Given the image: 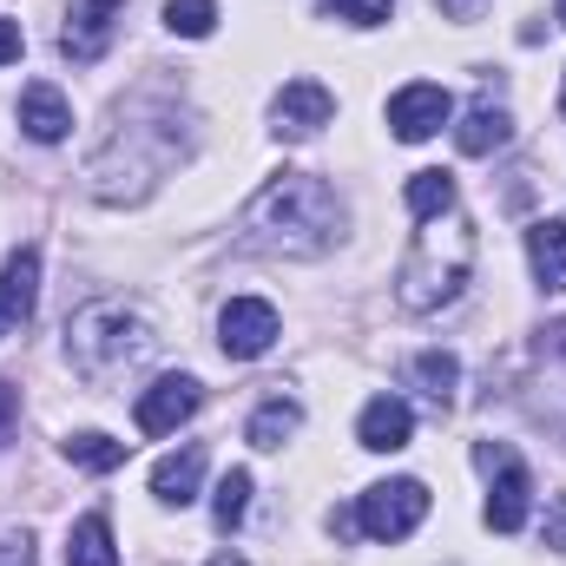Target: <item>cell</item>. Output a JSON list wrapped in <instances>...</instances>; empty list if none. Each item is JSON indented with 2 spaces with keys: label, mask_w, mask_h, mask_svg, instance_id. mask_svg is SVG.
Masks as SVG:
<instances>
[{
  "label": "cell",
  "mask_w": 566,
  "mask_h": 566,
  "mask_svg": "<svg viewBox=\"0 0 566 566\" xmlns=\"http://www.w3.org/2000/svg\"><path fill=\"white\" fill-rule=\"evenodd\" d=\"M336 231H343V198L310 171L271 178L244 211V238L271 258H323L336 244Z\"/></svg>",
  "instance_id": "obj_1"
},
{
  "label": "cell",
  "mask_w": 566,
  "mask_h": 566,
  "mask_svg": "<svg viewBox=\"0 0 566 566\" xmlns=\"http://www.w3.org/2000/svg\"><path fill=\"white\" fill-rule=\"evenodd\" d=\"M468 271H474V218L441 211V218H428L422 231H416V244H409V258L396 271V303L409 316H428V310H441V303L461 296Z\"/></svg>",
  "instance_id": "obj_2"
},
{
  "label": "cell",
  "mask_w": 566,
  "mask_h": 566,
  "mask_svg": "<svg viewBox=\"0 0 566 566\" xmlns=\"http://www.w3.org/2000/svg\"><path fill=\"white\" fill-rule=\"evenodd\" d=\"M151 343H158L151 323L133 303H119V296H99V303H86L66 323V363L86 382H119L126 369H139L145 356H151Z\"/></svg>",
  "instance_id": "obj_3"
},
{
  "label": "cell",
  "mask_w": 566,
  "mask_h": 566,
  "mask_svg": "<svg viewBox=\"0 0 566 566\" xmlns=\"http://www.w3.org/2000/svg\"><path fill=\"white\" fill-rule=\"evenodd\" d=\"M474 461H481V474L494 481V494H488V527H494V534H521V527H527V507H534V474H527V461H521L507 441H481Z\"/></svg>",
  "instance_id": "obj_4"
},
{
  "label": "cell",
  "mask_w": 566,
  "mask_h": 566,
  "mask_svg": "<svg viewBox=\"0 0 566 566\" xmlns=\"http://www.w3.org/2000/svg\"><path fill=\"white\" fill-rule=\"evenodd\" d=\"M428 521V488L422 481H376L363 501H356V527L369 541H409Z\"/></svg>",
  "instance_id": "obj_5"
},
{
  "label": "cell",
  "mask_w": 566,
  "mask_h": 566,
  "mask_svg": "<svg viewBox=\"0 0 566 566\" xmlns=\"http://www.w3.org/2000/svg\"><path fill=\"white\" fill-rule=\"evenodd\" d=\"M218 343H224V356L258 363V356L277 343V310H271L264 296H231L224 316H218Z\"/></svg>",
  "instance_id": "obj_6"
},
{
  "label": "cell",
  "mask_w": 566,
  "mask_h": 566,
  "mask_svg": "<svg viewBox=\"0 0 566 566\" xmlns=\"http://www.w3.org/2000/svg\"><path fill=\"white\" fill-rule=\"evenodd\" d=\"M119 13H126V0H80L73 20H66V33H60V53H66L73 66L106 60V46H113V33H119Z\"/></svg>",
  "instance_id": "obj_7"
},
{
  "label": "cell",
  "mask_w": 566,
  "mask_h": 566,
  "mask_svg": "<svg viewBox=\"0 0 566 566\" xmlns=\"http://www.w3.org/2000/svg\"><path fill=\"white\" fill-rule=\"evenodd\" d=\"M448 113H454V99H448L441 86H428V80L402 86V93L389 99V126H396V139H402V145L434 139V133L448 126Z\"/></svg>",
  "instance_id": "obj_8"
},
{
  "label": "cell",
  "mask_w": 566,
  "mask_h": 566,
  "mask_svg": "<svg viewBox=\"0 0 566 566\" xmlns=\"http://www.w3.org/2000/svg\"><path fill=\"white\" fill-rule=\"evenodd\" d=\"M271 133L277 139H310V133H323L329 119H336V99H329V86H316V80H290L277 93V106H271Z\"/></svg>",
  "instance_id": "obj_9"
},
{
  "label": "cell",
  "mask_w": 566,
  "mask_h": 566,
  "mask_svg": "<svg viewBox=\"0 0 566 566\" xmlns=\"http://www.w3.org/2000/svg\"><path fill=\"white\" fill-rule=\"evenodd\" d=\"M198 402H205L198 376H158V382L139 396V428H145V434H171L178 422H191V416H198Z\"/></svg>",
  "instance_id": "obj_10"
},
{
  "label": "cell",
  "mask_w": 566,
  "mask_h": 566,
  "mask_svg": "<svg viewBox=\"0 0 566 566\" xmlns=\"http://www.w3.org/2000/svg\"><path fill=\"white\" fill-rule=\"evenodd\" d=\"M33 303H40V251L20 244V251L0 264V336H13V329L33 316Z\"/></svg>",
  "instance_id": "obj_11"
},
{
  "label": "cell",
  "mask_w": 566,
  "mask_h": 566,
  "mask_svg": "<svg viewBox=\"0 0 566 566\" xmlns=\"http://www.w3.org/2000/svg\"><path fill=\"white\" fill-rule=\"evenodd\" d=\"M20 133L33 145H60L73 133V106L60 99V86H46V80H33L27 93H20Z\"/></svg>",
  "instance_id": "obj_12"
},
{
  "label": "cell",
  "mask_w": 566,
  "mask_h": 566,
  "mask_svg": "<svg viewBox=\"0 0 566 566\" xmlns=\"http://www.w3.org/2000/svg\"><path fill=\"white\" fill-rule=\"evenodd\" d=\"M409 434H416V416H409L402 396H376V402L363 409V422H356V441H363L369 454H396V448H409Z\"/></svg>",
  "instance_id": "obj_13"
},
{
  "label": "cell",
  "mask_w": 566,
  "mask_h": 566,
  "mask_svg": "<svg viewBox=\"0 0 566 566\" xmlns=\"http://www.w3.org/2000/svg\"><path fill=\"white\" fill-rule=\"evenodd\" d=\"M198 481H205V448H198V441H185L178 454H165V461L151 468V494H158L165 507L198 501Z\"/></svg>",
  "instance_id": "obj_14"
},
{
  "label": "cell",
  "mask_w": 566,
  "mask_h": 566,
  "mask_svg": "<svg viewBox=\"0 0 566 566\" xmlns=\"http://www.w3.org/2000/svg\"><path fill=\"white\" fill-rule=\"evenodd\" d=\"M507 139H514V119H507V106H494V99H474V106L461 113V126H454V145H461L468 158H488V151H501Z\"/></svg>",
  "instance_id": "obj_15"
},
{
  "label": "cell",
  "mask_w": 566,
  "mask_h": 566,
  "mask_svg": "<svg viewBox=\"0 0 566 566\" xmlns=\"http://www.w3.org/2000/svg\"><path fill=\"white\" fill-rule=\"evenodd\" d=\"M527 258H534V277L547 290H566V224L560 218L527 224Z\"/></svg>",
  "instance_id": "obj_16"
},
{
  "label": "cell",
  "mask_w": 566,
  "mask_h": 566,
  "mask_svg": "<svg viewBox=\"0 0 566 566\" xmlns=\"http://www.w3.org/2000/svg\"><path fill=\"white\" fill-rule=\"evenodd\" d=\"M66 566H119V554H113V521H106V514L73 521V534H66Z\"/></svg>",
  "instance_id": "obj_17"
},
{
  "label": "cell",
  "mask_w": 566,
  "mask_h": 566,
  "mask_svg": "<svg viewBox=\"0 0 566 566\" xmlns=\"http://www.w3.org/2000/svg\"><path fill=\"white\" fill-rule=\"evenodd\" d=\"M409 382L422 389L434 409H448V402H454V382H461V363H454L448 349H422V356L409 363Z\"/></svg>",
  "instance_id": "obj_18"
},
{
  "label": "cell",
  "mask_w": 566,
  "mask_h": 566,
  "mask_svg": "<svg viewBox=\"0 0 566 566\" xmlns=\"http://www.w3.org/2000/svg\"><path fill=\"white\" fill-rule=\"evenodd\" d=\"M126 448H133V441H113V434H99V428H80V434H66V461H80V468H93V474H113V468H126Z\"/></svg>",
  "instance_id": "obj_19"
},
{
  "label": "cell",
  "mask_w": 566,
  "mask_h": 566,
  "mask_svg": "<svg viewBox=\"0 0 566 566\" xmlns=\"http://www.w3.org/2000/svg\"><path fill=\"white\" fill-rule=\"evenodd\" d=\"M296 428H303V409H296L290 396H271V402L251 416V448H283Z\"/></svg>",
  "instance_id": "obj_20"
},
{
  "label": "cell",
  "mask_w": 566,
  "mask_h": 566,
  "mask_svg": "<svg viewBox=\"0 0 566 566\" xmlns=\"http://www.w3.org/2000/svg\"><path fill=\"white\" fill-rule=\"evenodd\" d=\"M409 211H416V224L454 211V178H448V171H416V178H409Z\"/></svg>",
  "instance_id": "obj_21"
},
{
  "label": "cell",
  "mask_w": 566,
  "mask_h": 566,
  "mask_svg": "<svg viewBox=\"0 0 566 566\" xmlns=\"http://www.w3.org/2000/svg\"><path fill=\"white\" fill-rule=\"evenodd\" d=\"M244 507H251V468H231V474L218 481V501H211V514H218V527L231 534V527L244 521Z\"/></svg>",
  "instance_id": "obj_22"
},
{
  "label": "cell",
  "mask_w": 566,
  "mask_h": 566,
  "mask_svg": "<svg viewBox=\"0 0 566 566\" xmlns=\"http://www.w3.org/2000/svg\"><path fill=\"white\" fill-rule=\"evenodd\" d=\"M165 27L185 40H205L218 27V0H165Z\"/></svg>",
  "instance_id": "obj_23"
},
{
  "label": "cell",
  "mask_w": 566,
  "mask_h": 566,
  "mask_svg": "<svg viewBox=\"0 0 566 566\" xmlns=\"http://www.w3.org/2000/svg\"><path fill=\"white\" fill-rule=\"evenodd\" d=\"M323 7H329L336 20H349V27H382L396 0H323Z\"/></svg>",
  "instance_id": "obj_24"
},
{
  "label": "cell",
  "mask_w": 566,
  "mask_h": 566,
  "mask_svg": "<svg viewBox=\"0 0 566 566\" xmlns=\"http://www.w3.org/2000/svg\"><path fill=\"white\" fill-rule=\"evenodd\" d=\"M0 566H33V541L27 534H0Z\"/></svg>",
  "instance_id": "obj_25"
},
{
  "label": "cell",
  "mask_w": 566,
  "mask_h": 566,
  "mask_svg": "<svg viewBox=\"0 0 566 566\" xmlns=\"http://www.w3.org/2000/svg\"><path fill=\"white\" fill-rule=\"evenodd\" d=\"M547 547H554V554H566V494L547 507Z\"/></svg>",
  "instance_id": "obj_26"
},
{
  "label": "cell",
  "mask_w": 566,
  "mask_h": 566,
  "mask_svg": "<svg viewBox=\"0 0 566 566\" xmlns=\"http://www.w3.org/2000/svg\"><path fill=\"white\" fill-rule=\"evenodd\" d=\"M20 46H27V40H20V27L0 13V66H13V60H20Z\"/></svg>",
  "instance_id": "obj_27"
},
{
  "label": "cell",
  "mask_w": 566,
  "mask_h": 566,
  "mask_svg": "<svg viewBox=\"0 0 566 566\" xmlns=\"http://www.w3.org/2000/svg\"><path fill=\"white\" fill-rule=\"evenodd\" d=\"M13 422H20V396H13V382H0V441L13 434Z\"/></svg>",
  "instance_id": "obj_28"
},
{
  "label": "cell",
  "mask_w": 566,
  "mask_h": 566,
  "mask_svg": "<svg viewBox=\"0 0 566 566\" xmlns=\"http://www.w3.org/2000/svg\"><path fill=\"white\" fill-rule=\"evenodd\" d=\"M434 7H441V13H448V20H474V13H481V7H488V0H434Z\"/></svg>",
  "instance_id": "obj_29"
},
{
  "label": "cell",
  "mask_w": 566,
  "mask_h": 566,
  "mask_svg": "<svg viewBox=\"0 0 566 566\" xmlns=\"http://www.w3.org/2000/svg\"><path fill=\"white\" fill-rule=\"evenodd\" d=\"M211 566H251V560H238V554H218V560H211Z\"/></svg>",
  "instance_id": "obj_30"
},
{
  "label": "cell",
  "mask_w": 566,
  "mask_h": 566,
  "mask_svg": "<svg viewBox=\"0 0 566 566\" xmlns=\"http://www.w3.org/2000/svg\"><path fill=\"white\" fill-rule=\"evenodd\" d=\"M554 20H560V27H566V0H560V7H554Z\"/></svg>",
  "instance_id": "obj_31"
},
{
  "label": "cell",
  "mask_w": 566,
  "mask_h": 566,
  "mask_svg": "<svg viewBox=\"0 0 566 566\" xmlns=\"http://www.w3.org/2000/svg\"><path fill=\"white\" fill-rule=\"evenodd\" d=\"M560 113H566V86H560Z\"/></svg>",
  "instance_id": "obj_32"
}]
</instances>
